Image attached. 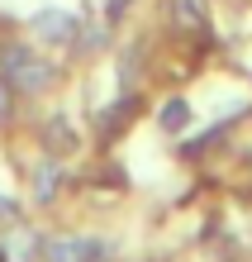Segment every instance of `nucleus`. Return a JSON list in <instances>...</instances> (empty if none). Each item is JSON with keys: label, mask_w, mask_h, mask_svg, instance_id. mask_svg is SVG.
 Segmentation results:
<instances>
[{"label": "nucleus", "mask_w": 252, "mask_h": 262, "mask_svg": "<svg viewBox=\"0 0 252 262\" xmlns=\"http://www.w3.org/2000/svg\"><path fill=\"white\" fill-rule=\"evenodd\" d=\"M62 186V167L57 162H38L34 167V200H53Z\"/></svg>", "instance_id": "nucleus-4"}, {"label": "nucleus", "mask_w": 252, "mask_h": 262, "mask_svg": "<svg viewBox=\"0 0 252 262\" xmlns=\"http://www.w3.org/2000/svg\"><path fill=\"white\" fill-rule=\"evenodd\" d=\"M29 29H34L43 43H57V48H62V43H72V34H76V19L67 10H38Z\"/></svg>", "instance_id": "nucleus-2"}, {"label": "nucleus", "mask_w": 252, "mask_h": 262, "mask_svg": "<svg viewBox=\"0 0 252 262\" xmlns=\"http://www.w3.org/2000/svg\"><path fill=\"white\" fill-rule=\"evenodd\" d=\"M157 124H162V129H171V134H176V129H186V124H191V105H186V100H167L162 110H157Z\"/></svg>", "instance_id": "nucleus-5"}, {"label": "nucleus", "mask_w": 252, "mask_h": 262, "mask_svg": "<svg viewBox=\"0 0 252 262\" xmlns=\"http://www.w3.org/2000/svg\"><path fill=\"white\" fill-rule=\"evenodd\" d=\"M176 19H181V29H204V19L195 14V0H176Z\"/></svg>", "instance_id": "nucleus-6"}, {"label": "nucleus", "mask_w": 252, "mask_h": 262, "mask_svg": "<svg viewBox=\"0 0 252 262\" xmlns=\"http://www.w3.org/2000/svg\"><path fill=\"white\" fill-rule=\"evenodd\" d=\"M0 115H5V86H0Z\"/></svg>", "instance_id": "nucleus-9"}, {"label": "nucleus", "mask_w": 252, "mask_h": 262, "mask_svg": "<svg viewBox=\"0 0 252 262\" xmlns=\"http://www.w3.org/2000/svg\"><path fill=\"white\" fill-rule=\"evenodd\" d=\"M0 62H5V81L10 86H19V91H43L53 81V67L48 62H38L29 48H19V43H10L5 53H0Z\"/></svg>", "instance_id": "nucleus-1"}, {"label": "nucleus", "mask_w": 252, "mask_h": 262, "mask_svg": "<svg viewBox=\"0 0 252 262\" xmlns=\"http://www.w3.org/2000/svg\"><path fill=\"white\" fill-rule=\"evenodd\" d=\"M0 220H14V205H10V200H0Z\"/></svg>", "instance_id": "nucleus-7"}, {"label": "nucleus", "mask_w": 252, "mask_h": 262, "mask_svg": "<svg viewBox=\"0 0 252 262\" xmlns=\"http://www.w3.org/2000/svg\"><path fill=\"white\" fill-rule=\"evenodd\" d=\"M100 243H90V238H53L48 248H43V257L48 262H100Z\"/></svg>", "instance_id": "nucleus-3"}, {"label": "nucleus", "mask_w": 252, "mask_h": 262, "mask_svg": "<svg viewBox=\"0 0 252 262\" xmlns=\"http://www.w3.org/2000/svg\"><path fill=\"white\" fill-rule=\"evenodd\" d=\"M124 5H129V0H109V14H124Z\"/></svg>", "instance_id": "nucleus-8"}]
</instances>
